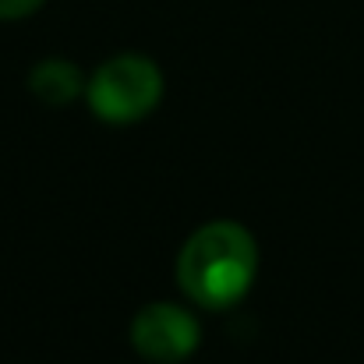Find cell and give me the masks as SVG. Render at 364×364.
I'll use <instances>...</instances> for the list:
<instances>
[{
  "instance_id": "1",
  "label": "cell",
  "mask_w": 364,
  "mask_h": 364,
  "mask_svg": "<svg viewBox=\"0 0 364 364\" xmlns=\"http://www.w3.org/2000/svg\"><path fill=\"white\" fill-rule=\"evenodd\" d=\"M258 269L255 237L241 223H209L191 234L177 258L181 290L202 308H230L241 301Z\"/></svg>"
},
{
  "instance_id": "2",
  "label": "cell",
  "mask_w": 364,
  "mask_h": 364,
  "mask_svg": "<svg viewBox=\"0 0 364 364\" xmlns=\"http://www.w3.org/2000/svg\"><path fill=\"white\" fill-rule=\"evenodd\" d=\"M163 96V75L152 60L124 53L107 60L89 82V107L100 121L134 124L156 110Z\"/></svg>"
},
{
  "instance_id": "3",
  "label": "cell",
  "mask_w": 364,
  "mask_h": 364,
  "mask_svg": "<svg viewBox=\"0 0 364 364\" xmlns=\"http://www.w3.org/2000/svg\"><path fill=\"white\" fill-rule=\"evenodd\" d=\"M131 343L134 350L152 364H177L195 354L198 347V322L191 311L177 304H149L131 322Z\"/></svg>"
},
{
  "instance_id": "4",
  "label": "cell",
  "mask_w": 364,
  "mask_h": 364,
  "mask_svg": "<svg viewBox=\"0 0 364 364\" xmlns=\"http://www.w3.org/2000/svg\"><path fill=\"white\" fill-rule=\"evenodd\" d=\"M28 89L46 103V107H68L82 92V71L68 60H43L28 75Z\"/></svg>"
},
{
  "instance_id": "5",
  "label": "cell",
  "mask_w": 364,
  "mask_h": 364,
  "mask_svg": "<svg viewBox=\"0 0 364 364\" xmlns=\"http://www.w3.org/2000/svg\"><path fill=\"white\" fill-rule=\"evenodd\" d=\"M46 0H0V21H18L28 18L32 11H39Z\"/></svg>"
}]
</instances>
